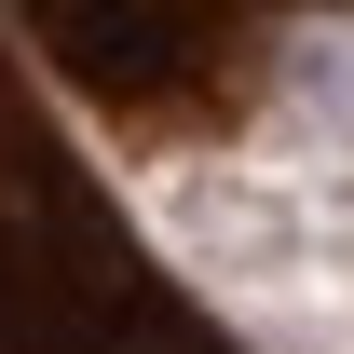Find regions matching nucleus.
<instances>
[{"label": "nucleus", "instance_id": "2", "mask_svg": "<svg viewBox=\"0 0 354 354\" xmlns=\"http://www.w3.org/2000/svg\"><path fill=\"white\" fill-rule=\"evenodd\" d=\"M28 41L55 55V82L95 95L123 136L150 150H191V136H232L286 82V55L313 28H354V0H14Z\"/></svg>", "mask_w": 354, "mask_h": 354}, {"label": "nucleus", "instance_id": "1", "mask_svg": "<svg viewBox=\"0 0 354 354\" xmlns=\"http://www.w3.org/2000/svg\"><path fill=\"white\" fill-rule=\"evenodd\" d=\"M0 354H232L191 286L123 232L95 164L55 136L0 41Z\"/></svg>", "mask_w": 354, "mask_h": 354}]
</instances>
